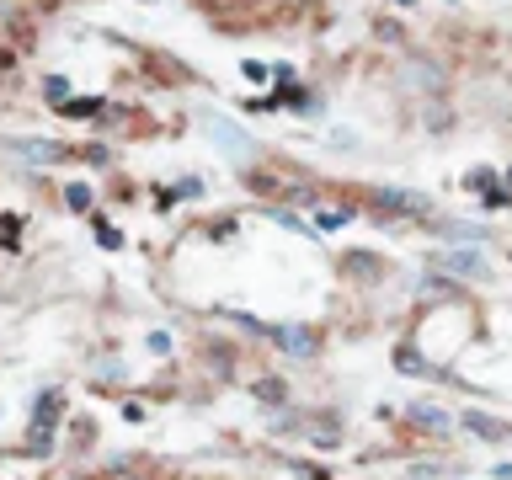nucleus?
Returning <instances> with one entry per match:
<instances>
[{"label": "nucleus", "instance_id": "f257e3e1", "mask_svg": "<svg viewBox=\"0 0 512 480\" xmlns=\"http://www.w3.org/2000/svg\"><path fill=\"white\" fill-rule=\"evenodd\" d=\"M59 416H64V395H59V390H38V395H32V438H27L32 459H48Z\"/></svg>", "mask_w": 512, "mask_h": 480}, {"label": "nucleus", "instance_id": "f03ea898", "mask_svg": "<svg viewBox=\"0 0 512 480\" xmlns=\"http://www.w3.org/2000/svg\"><path fill=\"white\" fill-rule=\"evenodd\" d=\"M256 336H267L283 358H299V363L320 358V331L315 326H267V320H262V331H256Z\"/></svg>", "mask_w": 512, "mask_h": 480}, {"label": "nucleus", "instance_id": "7ed1b4c3", "mask_svg": "<svg viewBox=\"0 0 512 480\" xmlns=\"http://www.w3.org/2000/svg\"><path fill=\"white\" fill-rule=\"evenodd\" d=\"M379 214H400V219H432V203L422 192H406V187H379L374 192Z\"/></svg>", "mask_w": 512, "mask_h": 480}, {"label": "nucleus", "instance_id": "20e7f679", "mask_svg": "<svg viewBox=\"0 0 512 480\" xmlns=\"http://www.w3.org/2000/svg\"><path fill=\"white\" fill-rule=\"evenodd\" d=\"M438 267L448 272V278H475V283L491 278V262L480 256V246H454V251H443Z\"/></svg>", "mask_w": 512, "mask_h": 480}, {"label": "nucleus", "instance_id": "39448f33", "mask_svg": "<svg viewBox=\"0 0 512 480\" xmlns=\"http://www.w3.org/2000/svg\"><path fill=\"white\" fill-rule=\"evenodd\" d=\"M406 422H411L416 432H432V438H443V432L459 427V416H448L438 400H416V406H406Z\"/></svg>", "mask_w": 512, "mask_h": 480}, {"label": "nucleus", "instance_id": "423d86ee", "mask_svg": "<svg viewBox=\"0 0 512 480\" xmlns=\"http://www.w3.org/2000/svg\"><path fill=\"white\" fill-rule=\"evenodd\" d=\"M459 427L480 443H512V422H502V416H491V411H459Z\"/></svg>", "mask_w": 512, "mask_h": 480}, {"label": "nucleus", "instance_id": "0eeeda50", "mask_svg": "<svg viewBox=\"0 0 512 480\" xmlns=\"http://www.w3.org/2000/svg\"><path fill=\"white\" fill-rule=\"evenodd\" d=\"M395 368H400V374H411V379H443V384H454V374H443L438 363H427L411 342H400V347H395Z\"/></svg>", "mask_w": 512, "mask_h": 480}, {"label": "nucleus", "instance_id": "6e6552de", "mask_svg": "<svg viewBox=\"0 0 512 480\" xmlns=\"http://www.w3.org/2000/svg\"><path fill=\"white\" fill-rule=\"evenodd\" d=\"M203 128H208V139H219V144H224V150H230V155H240V160H246V155H251V139H246V134H240V128H235V123H224V118H208Z\"/></svg>", "mask_w": 512, "mask_h": 480}, {"label": "nucleus", "instance_id": "1a4fd4ad", "mask_svg": "<svg viewBox=\"0 0 512 480\" xmlns=\"http://www.w3.org/2000/svg\"><path fill=\"white\" fill-rule=\"evenodd\" d=\"M432 224H438V235H448V246H480L486 240L480 224H464V219H432Z\"/></svg>", "mask_w": 512, "mask_h": 480}, {"label": "nucleus", "instance_id": "9d476101", "mask_svg": "<svg viewBox=\"0 0 512 480\" xmlns=\"http://www.w3.org/2000/svg\"><path fill=\"white\" fill-rule=\"evenodd\" d=\"M16 150H27V160H43V166H48V160H59V155H64L54 139H16Z\"/></svg>", "mask_w": 512, "mask_h": 480}, {"label": "nucleus", "instance_id": "9b49d317", "mask_svg": "<svg viewBox=\"0 0 512 480\" xmlns=\"http://www.w3.org/2000/svg\"><path fill=\"white\" fill-rule=\"evenodd\" d=\"M91 198H96V192H91L86 182H70V187H64V208H70V214H91Z\"/></svg>", "mask_w": 512, "mask_h": 480}, {"label": "nucleus", "instance_id": "f8f14e48", "mask_svg": "<svg viewBox=\"0 0 512 480\" xmlns=\"http://www.w3.org/2000/svg\"><path fill=\"white\" fill-rule=\"evenodd\" d=\"M102 112V96H75V102H64V118H96Z\"/></svg>", "mask_w": 512, "mask_h": 480}, {"label": "nucleus", "instance_id": "ddd939ff", "mask_svg": "<svg viewBox=\"0 0 512 480\" xmlns=\"http://www.w3.org/2000/svg\"><path fill=\"white\" fill-rule=\"evenodd\" d=\"M358 214H352V208H326V214H320V230H342V224H352Z\"/></svg>", "mask_w": 512, "mask_h": 480}, {"label": "nucleus", "instance_id": "4468645a", "mask_svg": "<svg viewBox=\"0 0 512 480\" xmlns=\"http://www.w3.org/2000/svg\"><path fill=\"white\" fill-rule=\"evenodd\" d=\"M256 395H262V400H272V406H283V379H262V384H256Z\"/></svg>", "mask_w": 512, "mask_h": 480}, {"label": "nucleus", "instance_id": "2eb2a0df", "mask_svg": "<svg viewBox=\"0 0 512 480\" xmlns=\"http://www.w3.org/2000/svg\"><path fill=\"white\" fill-rule=\"evenodd\" d=\"M43 91L54 96V102H70V80H64V75H48V80H43Z\"/></svg>", "mask_w": 512, "mask_h": 480}, {"label": "nucleus", "instance_id": "dca6fc26", "mask_svg": "<svg viewBox=\"0 0 512 480\" xmlns=\"http://www.w3.org/2000/svg\"><path fill=\"white\" fill-rule=\"evenodd\" d=\"M144 347H150L155 358H166V352H171V331H150V336H144Z\"/></svg>", "mask_w": 512, "mask_h": 480}, {"label": "nucleus", "instance_id": "f3484780", "mask_svg": "<svg viewBox=\"0 0 512 480\" xmlns=\"http://www.w3.org/2000/svg\"><path fill=\"white\" fill-rule=\"evenodd\" d=\"M144 416H150L144 400H123V422H144Z\"/></svg>", "mask_w": 512, "mask_h": 480}, {"label": "nucleus", "instance_id": "a211bd4d", "mask_svg": "<svg viewBox=\"0 0 512 480\" xmlns=\"http://www.w3.org/2000/svg\"><path fill=\"white\" fill-rule=\"evenodd\" d=\"M240 70H246V80H251V86H262V80H267V70H272V64H256V59H246V64H240Z\"/></svg>", "mask_w": 512, "mask_h": 480}, {"label": "nucleus", "instance_id": "6ab92c4d", "mask_svg": "<svg viewBox=\"0 0 512 480\" xmlns=\"http://www.w3.org/2000/svg\"><path fill=\"white\" fill-rule=\"evenodd\" d=\"M496 480H512V464H496V470H491Z\"/></svg>", "mask_w": 512, "mask_h": 480}, {"label": "nucleus", "instance_id": "aec40b11", "mask_svg": "<svg viewBox=\"0 0 512 480\" xmlns=\"http://www.w3.org/2000/svg\"><path fill=\"white\" fill-rule=\"evenodd\" d=\"M118 480H150V475H139V470H134V475H118Z\"/></svg>", "mask_w": 512, "mask_h": 480}, {"label": "nucleus", "instance_id": "412c9836", "mask_svg": "<svg viewBox=\"0 0 512 480\" xmlns=\"http://www.w3.org/2000/svg\"><path fill=\"white\" fill-rule=\"evenodd\" d=\"M502 182H507V187H512V166H507V171H502Z\"/></svg>", "mask_w": 512, "mask_h": 480}, {"label": "nucleus", "instance_id": "4be33fe9", "mask_svg": "<svg viewBox=\"0 0 512 480\" xmlns=\"http://www.w3.org/2000/svg\"><path fill=\"white\" fill-rule=\"evenodd\" d=\"M395 6H416V0H395Z\"/></svg>", "mask_w": 512, "mask_h": 480}, {"label": "nucleus", "instance_id": "5701e85b", "mask_svg": "<svg viewBox=\"0 0 512 480\" xmlns=\"http://www.w3.org/2000/svg\"><path fill=\"white\" fill-rule=\"evenodd\" d=\"M507 123H512V107H507Z\"/></svg>", "mask_w": 512, "mask_h": 480}]
</instances>
